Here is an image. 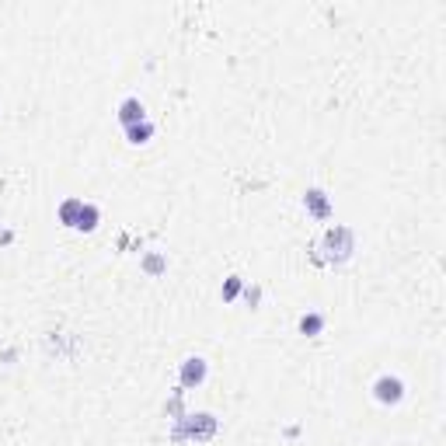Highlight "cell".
I'll list each match as a JSON object with an SVG mask.
<instances>
[{
  "mask_svg": "<svg viewBox=\"0 0 446 446\" xmlns=\"http://www.w3.org/2000/svg\"><path fill=\"white\" fill-rule=\"evenodd\" d=\"M81 206H84V199H67V202L60 206V223L74 227V223H77V216H81Z\"/></svg>",
  "mask_w": 446,
  "mask_h": 446,
  "instance_id": "9",
  "label": "cell"
},
{
  "mask_svg": "<svg viewBox=\"0 0 446 446\" xmlns=\"http://www.w3.org/2000/svg\"><path fill=\"white\" fill-rule=\"evenodd\" d=\"M241 289H244V286H241V279H237V275H230V279L223 282V300H227V303H230V300H237V296H241Z\"/></svg>",
  "mask_w": 446,
  "mask_h": 446,
  "instance_id": "11",
  "label": "cell"
},
{
  "mask_svg": "<svg viewBox=\"0 0 446 446\" xmlns=\"http://www.w3.org/2000/svg\"><path fill=\"white\" fill-rule=\"evenodd\" d=\"M119 122H122V129H129V126H136V122H147L143 101H140V98H126V101L119 105Z\"/></svg>",
  "mask_w": 446,
  "mask_h": 446,
  "instance_id": "6",
  "label": "cell"
},
{
  "mask_svg": "<svg viewBox=\"0 0 446 446\" xmlns=\"http://www.w3.org/2000/svg\"><path fill=\"white\" fill-rule=\"evenodd\" d=\"M373 398H376L380 405H401V398H405V383H401V376L383 373V376L373 383Z\"/></svg>",
  "mask_w": 446,
  "mask_h": 446,
  "instance_id": "3",
  "label": "cell"
},
{
  "mask_svg": "<svg viewBox=\"0 0 446 446\" xmlns=\"http://www.w3.org/2000/svg\"><path fill=\"white\" fill-rule=\"evenodd\" d=\"M126 136H129V143H136V147H140V143H147V140L154 136V122H150V119H147V122H136V126H129V129H126Z\"/></svg>",
  "mask_w": 446,
  "mask_h": 446,
  "instance_id": "8",
  "label": "cell"
},
{
  "mask_svg": "<svg viewBox=\"0 0 446 446\" xmlns=\"http://www.w3.org/2000/svg\"><path fill=\"white\" fill-rule=\"evenodd\" d=\"M213 436H216V419H213L209 412L175 419V433H171V440H175V443H185V440L206 443V440H213Z\"/></svg>",
  "mask_w": 446,
  "mask_h": 446,
  "instance_id": "1",
  "label": "cell"
},
{
  "mask_svg": "<svg viewBox=\"0 0 446 446\" xmlns=\"http://www.w3.org/2000/svg\"><path fill=\"white\" fill-rule=\"evenodd\" d=\"M206 376H209V366H206L202 356H188L181 362V391H192V387L206 383Z\"/></svg>",
  "mask_w": 446,
  "mask_h": 446,
  "instance_id": "4",
  "label": "cell"
},
{
  "mask_svg": "<svg viewBox=\"0 0 446 446\" xmlns=\"http://www.w3.org/2000/svg\"><path fill=\"white\" fill-rule=\"evenodd\" d=\"M324 332V314H303L300 317V335H321Z\"/></svg>",
  "mask_w": 446,
  "mask_h": 446,
  "instance_id": "10",
  "label": "cell"
},
{
  "mask_svg": "<svg viewBox=\"0 0 446 446\" xmlns=\"http://www.w3.org/2000/svg\"><path fill=\"white\" fill-rule=\"evenodd\" d=\"M258 296H262L258 286H255V289H244V300H248V303H258Z\"/></svg>",
  "mask_w": 446,
  "mask_h": 446,
  "instance_id": "13",
  "label": "cell"
},
{
  "mask_svg": "<svg viewBox=\"0 0 446 446\" xmlns=\"http://www.w3.org/2000/svg\"><path fill=\"white\" fill-rule=\"evenodd\" d=\"M303 206H307V213H310L314 220H328V216H332V199H328L321 188H307V192H303Z\"/></svg>",
  "mask_w": 446,
  "mask_h": 446,
  "instance_id": "5",
  "label": "cell"
},
{
  "mask_svg": "<svg viewBox=\"0 0 446 446\" xmlns=\"http://www.w3.org/2000/svg\"><path fill=\"white\" fill-rule=\"evenodd\" d=\"M143 268H147L150 275H161V272H164V258H161V255H147V258H143Z\"/></svg>",
  "mask_w": 446,
  "mask_h": 446,
  "instance_id": "12",
  "label": "cell"
},
{
  "mask_svg": "<svg viewBox=\"0 0 446 446\" xmlns=\"http://www.w3.org/2000/svg\"><path fill=\"white\" fill-rule=\"evenodd\" d=\"M98 206H91V202H84L81 206V216H77V223H74V230H94L98 227Z\"/></svg>",
  "mask_w": 446,
  "mask_h": 446,
  "instance_id": "7",
  "label": "cell"
},
{
  "mask_svg": "<svg viewBox=\"0 0 446 446\" xmlns=\"http://www.w3.org/2000/svg\"><path fill=\"white\" fill-rule=\"evenodd\" d=\"M324 258L328 262H346L353 251H356V237H353V230L349 227H335V230H328L324 234Z\"/></svg>",
  "mask_w": 446,
  "mask_h": 446,
  "instance_id": "2",
  "label": "cell"
}]
</instances>
